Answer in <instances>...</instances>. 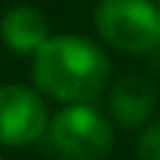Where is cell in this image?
Instances as JSON below:
<instances>
[{"label":"cell","mask_w":160,"mask_h":160,"mask_svg":"<svg viewBox=\"0 0 160 160\" xmlns=\"http://www.w3.org/2000/svg\"><path fill=\"white\" fill-rule=\"evenodd\" d=\"M51 143L68 160H104L115 146L112 121L87 101L68 104L48 121Z\"/></svg>","instance_id":"3"},{"label":"cell","mask_w":160,"mask_h":160,"mask_svg":"<svg viewBox=\"0 0 160 160\" xmlns=\"http://www.w3.org/2000/svg\"><path fill=\"white\" fill-rule=\"evenodd\" d=\"M0 37L14 53H37V48L48 39V20L42 11L31 6H17L3 14Z\"/></svg>","instance_id":"6"},{"label":"cell","mask_w":160,"mask_h":160,"mask_svg":"<svg viewBox=\"0 0 160 160\" xmlns=\"http://www.w3.org/2000/svg\"><path fill=\"white\" fill-rule=\"evenodd\" d=\"M158 107V90L143 76H124L110 93V112L121 127H143Z\"/></svg>","instance_id":"5"},{"label":"cell","mask_w":160,"mask_h":160,"mask_svg":"<svg viewBox=\"0 0 160 160\" xmlns=\"http://www.w3.org/2000/svg\"><path fill=\"white\" fill-rule=\"evenodd\" d=\"M155 3H158V6H160V0H155Z\"/></svg>","instance_id":"8"},{"label":"cell","mask_w":160,"mask_h":160,"mask_svg":"<svg viewBox=\"0 0 160 160\" xmlns=\"http://www.w3.org/2000/svg\"><path fill=\"white\" fill-rule=\"evenodd\" d=\"M48 129V110L31 87L0 84V146H31Z\"/></svg>","instance_id":"4"},{"label":"cell","mask_w":160,"mask_h":160,"mask_svg":"<svg viewBox=\"0 0 160 160\" xmlns=\"http://www.w3.org/2000/svg\"><path fill=\"white\" fill-rule=\"evenodd\" d=\"M138 155L141 160H160V115L143 127L138 138Z\"/></svg>","instance_id":"7"},{"label":"cell","mask_w":160,"mask_h":160,"mask_svg":"<svg viewBox=\"0 0 160 160\" xmlns=\"http://www.w3.org/2000/svg\"><path fill=\"white\" fill-rule=\"evenodd\" d=\"M0 160H3V158H0Z\"/></svg>","instance_id":"9"},{"label":"cell","mask_w":160,"mask_h":160,"mask_svg":"<svg viewBox=\"0 0 160 160\" xmlns=\"http://www.w3.org/2000/svg\"><path fill=\"white\" fill-rule=\"evenodd\" d=\"M110 82L107 53L84 37H48L34 53V84L65 104L90 101Z\"/></svg>","instance_id":"1"},{"label":"cell","mask_w":160,"mask_h":160,"mask_svg":"<svg viewBox=\"0 0 160 160\" xmlns=\"http://www.w3.org/2000/svg\"><path fill=\"white\" fill-rule=\"evenodd\" d=\"M93 20L101 39L124 53H149L160 45V6L155 0H101Z\"/></svg>","instance_id":"2"}]
</instances>
